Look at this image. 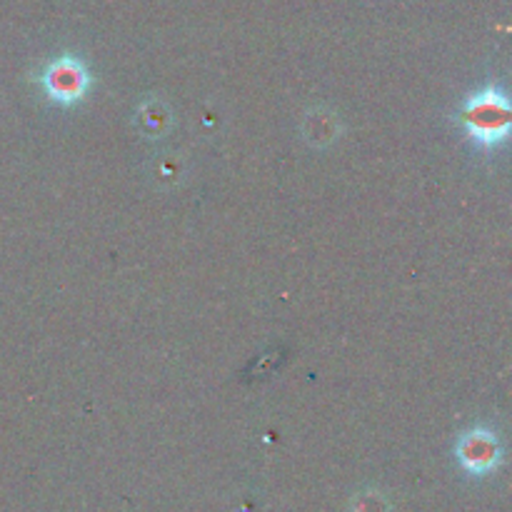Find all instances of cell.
<instances>
[{
	"mask_svg": "<svg viewBox=\"0 0 512 512\" xmlns=\"http://www.w3.org/2000/svg\"><path fill=\"white\" fill-rule=\"evenodd\" d=\"M460 120H463L465 130L478 145L495 148V145L505 143L512 125L508 95L498 85H488L485 90L465 100L463 110H460Z\"/></svg>",
	"mask_w": 512,
	"mask_h": 512,
	"instance_id": "cell-1",
	"label": "cell"
},
{
	"mask_svg": "<svg viewBox=\"0 0 512 512\" xmlns=\"http://www.w3.org/2000/svg\"><path fill=\"white\" fill-rule=\"evenodd\" d=\"M353 512H388V503L378 493L368 490L353 500Z\"/></svg>",
	"mask_w": 512,
	"mask_h": 512,
	"instance_id": "cell-4",
	"label": "cell"
},
{
	"mask_svg": "<svg viewBox=\"0 0 512 512\" xmlns=\"http://www.w3.org/2000/svg\"><path fill=\"white\" fill-rule=\"evenodd\" d=\"M455 458L465 473L488 475L503 463V445L498 435L488 428L465 430L455 443Z\"/></svg>",
	"mask_w": 512,
	"mask_h": 512,
	"instance_id": "cell-3",
	"label": "cell"
},
{
	"mask_svg": "<svg viewBox=\"0 0 512 512\" xmlns=\"http://www.w3.org/2000/svg\"><path fill=\"white\" fill-rule=\"evenodd\" d=\"M38 80L48 100L58 105H75L88 93L90 70L75 55H60L45 65Z\"/></svg>",
	"mask_w": 512,
	"mask_h": 512,
	"instance_id": "cell-2",
	"label": "cell"
}]
</instances>
